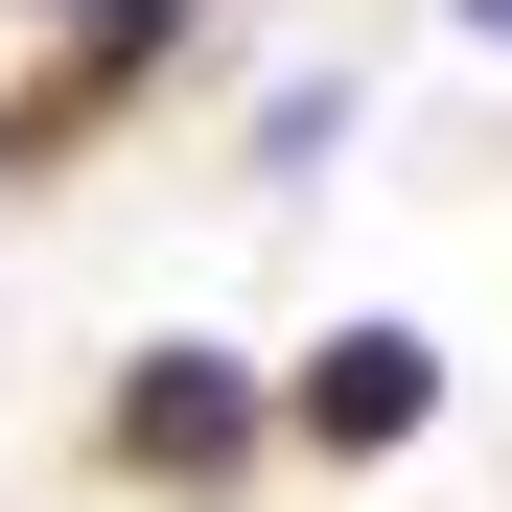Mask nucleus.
Wrapping results in <instances>:
<instances>
[{"label":"nucleus","instance_id":"nucleus-3","mask_svg":"<svg viewBox=\"0 0 512 512\" xmlns=\"http://www.w3.org/2000/svg\"><path fill=\"white\" fill-rule=\"evenodd\" d=\"M163 47H187V0H70V70H94V94H140Z\"/></svg>","mask_w":512,"mask_h":512},{"label":"nucleus","instance_id":"nucleus-2","mask_svg":"<svg viewBox=\"0 0 512 512\" xmlns=\"http://www.w3.org/2000/svg\"><path fill=\"white\" fill-rule=\"evenodd\" d=\"M280 419H303L326 466H396L419 419H443V326H396V303H373V326H326V350L280 373Z\"/></svg>","mask_w":512,"mask_h":512},{"label":"nucleus","instance_id":"nucleus-4","mask_svg":"<svg viewBox=\"0 0 512 512\" xmlns=\"http://www.w3.org/2000/svg\"><path fill=\"white\" fill-rule=\"evenodd\" d=\"M443 24H466V47H512V0H443Z\"/></svg>","mask_w":512,"mask_h":512},{"label":"nucleus","instance_id":"nucleus-1","mask_svg":"<svg viewBox=\"0 0 512 512\" xmlns=\"http://www.w3.org/2000/svg\"><path fill=\"white\" fill-rule=\"evenodd\" d=\"M94 443H117V489H233L256 443H303V419H280V373H256V350L163 326V350L117 373V419H94Z\"/></svg>","mask_w":512,"mask_h":512}]
</instances>
